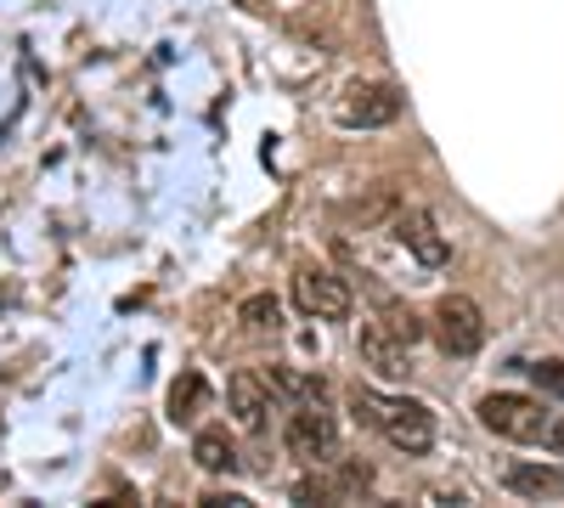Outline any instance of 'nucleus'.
<instances>
[{"instance_id": "13", "label": "nucleus", "mask_w": 564, "mask_h": 508, "mask_svg": "<svg viewBox=\"0 0 564 508\" xmlns=\"http://www.w3.org/2000/svg\"><path fill=\"white\" fill-rule=\"evenodd\" d=\"M209 407V379L198 367H186V374L170 385V424H198V412Z\"/></svg>"}, {"instance_id": "12", "label": "nucleus", "mask_w": 564, "mask_h": 508, "mask_svg": "<svg viewBox=\"0 0 564 508\" xmlns=\"http://www.w3.org/2000/svg\"><path fill=\"white\" fill-rule=\"evenodd\" d=\"M193 464L204 475H238V441L226 430H198L193 435Z\"/></svg>"}, {"instance_id": "5", "label": "nucleus", "mask_w": 564, "mask_h": 508, "mask_svg": "<svg viewBox=\"0 0 564 508\" xmlns=\"http://www.w3.org/2000/svg\"><path fill=\"white\" fill-rule=\"evenodd\" d=\"M334 119L345 130H384L401 119V90L384 85V79H361V85H345L339 102H334Z\"/></svg>"}, {"instance_id": "7", "label": "nucleus", "mask_w": 564, "mask_h": 508, "mask_svg": "<svg viewBox=\"0 0 564 508\" xmlns=\"http://www.w3.org/2000/svg\"><path fill=\"white\" fill-rule=\"evenodd\" d=\"M390 233H395V244H401L417 266H430V271H441V266L452 260V244L441 238L435 215H430V209H417V204H395V215H390Z\"/></svg>"}, {"instance_id": "2", "label": "nucleus", "mask_w": 564, "mask_h": 508, "mask_svg": "<svg viewBox=\"0 0 564 508\" xmlns=\"http://www.w3.org/2000/svg\"><path fill=\"white\" fill-rule=\"evenodd\" d=\"M475 419H480V430H491L497 441H513V446H542V441H547V424H553V412H547L536 396H520V390H491V396H480Z\"/></svg>"}, {"instance_id": "3", "label": "nucleus", "mask_w": 564, "mask_h": 508, "mask_svg": "<svg viewBox=\"0 0 564 508\" xmlns=\"http://www.w3.org/2000/svg\"><path fill=\"white\" fill-rule=\"evenodd\" d=\"M430 339L441 345V356L463 361V356H475L486 345V316L480 305L468 300V294H441L435 311H430Z\"/></svg>"}, {"instance_id": "14", "label": "nucleus", "mask_w": 564, "mask_h": 508, "mask_svg": "<svg viewBox=\"0 0 564 508\" xmlns=\"http://www.w3.org/2000/svg\"><path fill=\"white\" fill-rule=\"evenodd\" d=\"M243 322H249V334H276L282 328V305L271 300V294H254V300H243V311H238Z\"/></svg>"}, {"instance_id": "1", "label": "nucleus", "mask_w": 564, "mask_h": 508, "mask_svg": "<svg viewBox=\"0 0 564 508\" xmlns=\"http://www.w3.org/2000/svg\"><path fill=\"white\" fill-rule=\"evenodd\" d=\"M350 412H356V424H367V430H379L395 452H406V457H423L435 446V412L423 407L417 396H379V390H350Z\"/></svg>"}, {"instance_id": "4", "label": "nucleus", "mask_w": 564, "mask_h": 508, "mask_svg": "<svg viewBox=\"0 0 564 508\" xmlns=\"http://www.w3.org/2000/svg\"><path fill=\"white\" fill-rule=\"evenodd\" d=\"M282 446H289L300 464L311 469H327L339 457V419L322 407H289V424H282Z\"/></svg>"}, {"instance_id": "16", "label": "nucleus", "mask_w": 564, "mask_h": 508, "mask_svg": "<svg viewBox=\"0 0 564 508\" xmlns=\"http://www.w3.org/2000/svg\"><path fill=\"white\" fill-rule=\"evenodd\" d=\"M542 452L564 457V412H553V424H547V441H542Z\"/></svg>"}, {"instance_id": "9", "label": "nucleus", "mask_w": 564, "mask_h": 508, "mask_svg": "<svg viewBox=\"0 0 564 508\" xmlns=\"http://www.w3.org/2000/svg\"><path fill=\"white\" fill-rule=\"evenodd\" d=\"M406 339L390 328V322L379 316V322H367V328H361V361L372 367V374H379V379H401L406 374Z\"/></svg>"}, {"instance_id": "11", "label": "nucleus", "mask_w": 564, "mask_h": 508, "mask_svg": "<svg viewBox=\"0 0 564 508\" xmlns=\"http://www.w3.org/2000/svg\"><path fill=\"white\" fill-rule=\"evenodd\" d=\"M265 379H271V390H276L282 407H322L327 396H334V390H327V379L311 374V367H271Z\"/></svg>"}, {"instance_id": "6", "label": "nucleus", "mask_w": 564, "mask_h": 508, "mask_svg": "<svg viewBox=\"0 0 564 508\" xmlns=\"http://www.w3.org/2000/svg\"><path fill=\"white\" fill-rule=\"evenodd\" d=\"M294 305L316 322H350L356 311V294L339 271H327V266H300L294 271Z\"/></svg>"}, {"instance_id": "8", "label": "nucleus", "mask_w": 564, "mask_h": 508, "mask_svg": "<svg viewBox=\"0 0 564 508\" xmlns=\"http://www.w3.org/2000/svg\"><path fill=\"white\" fill-rule=\"evenodd\" d=\"M226 407H231V419H238V430L265 435L271 407H276V390H271L265 374H254V367H238V374L226 379Z\"/></svg>"}, {"instance_id": "10", "label": "nucleus", "mask_w": 564, "mask_h": 508, "mask_svg": "<svg viewBox=\"0 0 564 508\" xmlns=\"http://www.w3.org/2000/svg\"><path fill=\"white\" fill-rule=\"evenodd\" d=\"M502 486H508L513 497L553 502V497H564V464H531V457H520V464L502 469Z\"/></svg>"}, {"instance_id": "15", "label": "nucleus", "mask_w": 564, "mask_h": 508, "mask_svg": "<svg viewBox=\"0 0 564 508\" xmlns=\"http://www.w3.org/2000/svg\"><path fill=\"white\" fill-rule=\"evenodd\" d=\"M531 374V385L542 390V396H553V401H564V356H547V361H531L525 367Z\"/></svg>"}]
</instances>
